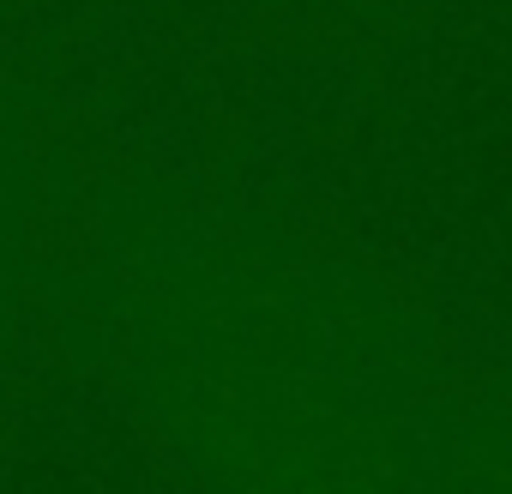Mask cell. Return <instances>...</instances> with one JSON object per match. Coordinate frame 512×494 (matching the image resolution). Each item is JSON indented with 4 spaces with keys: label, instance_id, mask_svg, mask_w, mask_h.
<instances>
[{
    "label": "cell",
    "instance_id": "obj_1",
    "mask_svg": "<svg viewBox=\"0 0 512 494\" xmlns=\"http://www.w3.org/2000/svg\"><path fill=\"white\" fill-rule=\"evenodd\" d=\"M25 260L43 266V272H61V278H91L103 266V247H109V211L79 193V199H37L31 217H25Z\"/></svg>",
    "mask_w": 512,
    "mask_h": 494
},
{
    "label": "cell",
    "instance_id": "obj_2",
    "mask_svg": "<svg viewBox=\"0 0 512 494\" xmlns=\"http://www.w3.org/2000/svg\"><path fill=\"white\" fill-rule=\"evenodd\" d=\"M247 127H253V115H247L241 103L211 109V115H205V157L217 163V157H229L235 145H247Z\"/></svg>",
    "mask_w": 512,
    "mask_h": 494
},
{
    "label": "cell",
    "instance_id": "obj_3",
    "mask_svg": "<svg viewBox=\"0 0 512 494\" xmlns=\"http://www.w3.org/2000/svg\"><path fill=\"white\" fill-rule=\"evenodd\" d=\"M61 139H67V121H61L55 109H31L25 127H19V145H25L31 163H49V157L61 151Z\"/></svg>",
    "mask_w": 512,
    "mask_h": 494
},
{
    "label": "cell",
    "instance_id": "obj_4",
    "mask_svg": "<svg viewBox=\"0 0 512 494\" xmlns=\"http://www.w3.org/2000/svg\"><path fill=\"white\" fill-rule=\"evenodd\" d=\"M0 398H7V380H0Z\"/></svg>",
    "mask_w": 512,
    "mask_h": 494
},
{
    "label": "cell",
    "instance_id": "obj_5",
    "mask_svg": "<svg viewBox=\"0 0 512 494\" xmlns=\"http://www.w3.org/2000/svg\"><path fill=\"white\" fill-rule=\"evenodd\" d=\"M374 7H386V0H374Z\"/></svg>",
    "mask_w": 512,
    "mask_h": 494
}]
</instances>
